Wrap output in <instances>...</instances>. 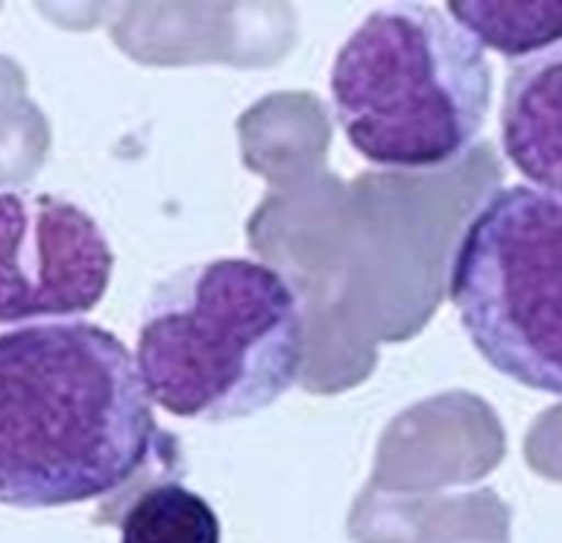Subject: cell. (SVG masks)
Listing matches in <instances>:
<instances>
[{
  "label": "cell",
  "mask_w": 562,
  "mask_h": 543,
  "mask_svg": "<svg viewBox=\"0 0 562 543\" xmlns=\"http://www.w3.org/2000/svg\"><path fill=\"white\" fill-rule=\"evenodd\" d=\"M159 428L137 360L91 321L0 332V502L64 508L121 491Z\"/></svg>",
  "instance_id": "cell-1"
},
{
  "label": "cell",
  "mask_w": 562,
  "mask_h": 543,
  "mask_svg": "<svg viewBox=\"0 0 562 543\" xmlns=\"http://www.w3.org/2000/svg\"><path fill=\"white\" fill-rule=\"evenodd\" d=\"M302 357L300 296L263 261L190 263L143 305L137 371L151 404L181 420L234 422L269 409L294 387Z\"/></svg>",
  "instance_id": "cell-2"
},
{
  "label": "cell",
  "mask_w": 562,
  "mask_h": 543,
  "mask_svg": "<svg viewBox=\"0 0 562 543\" xmlns=\"http://www.w3.org/2000/svg\"><path fill=\"white\" fill-rule=\"evenodd\" d=\"M335 118L379 168H445L464 157L492 110L486 47L445 9H373L329 71Z\"/></svg>",
  "instance_id": "cell-3"
},
{
  "label": "cell",
  "mask_w": 562,
  "mask_h": 543,
  "mask_svg": "<svg viewBox=\"0 0 562 543\" xmlns=\"http://www.w3.org/2000/svg\"><path fill=\"white\" fill-rule=\"evenodd\" d=\"M448 289L494 371L562 395V195L510 184L483 197L453 247Z\"/></svg>",
  "instance_id": "cell-4"
},
{
  "label": "cell",
  "mask_w": 562,
  "mask_h": 543,
  "mask_svg": "<svg viewBox=\"0 0 562 543\" xmlns=\"http://www.w3.org/2000/svg\"><path fill=\"white\" fill-rule=\"evenodd\" d=\"M113 267L102 225L75 201L0 190V324L66 321L93 310Z\"/></svg>",
  "instance_id": "cell-5"
},
{
  "label": "cell",
  "mask_w": 562,
  "mask_h": 543,
  "mask_svg": "<svg viewBox=\"0 0 562 543\" xmlns=\"http://www.w3.org/2000/svg\"><path fill=\"white\" fill-rule=\"evenodd\" d=\"M499 132L510 165L562 195V42L510 66Z\"/></svg>",
  "instance_id": "cell-6"
},
{
  "label": "cell",
  "mask_w": 562,
  "mask_h": 543,
  "mask_svg": "<svg viewBox=\"0 0 562 543\" xmlns=\"http://www.w3.org/2000/svg\"><path fill=\"white\" fill-rule=\"evenodd\" d=\"M121 543H220L217 510L179 480L151 483L115 519Z\"/></svg>",
  "instance_id": "cell-7"
},
{
  "label": "cell",
  "mask_w": 562,
  "mask_h": 543,
  "mask_svg": "<svg viewBox=\"0 0 562 543\" xmlns=\"http://www.w3.org/2000/svg\"><path fill=\"white\" fill-rule=\"evenodd\" d=\"M483 47L505 58H530L562 42V3H492L456 0L445 5Z\"/></svg>",
  "instance_id": "cell-8"
}]
</instances>
